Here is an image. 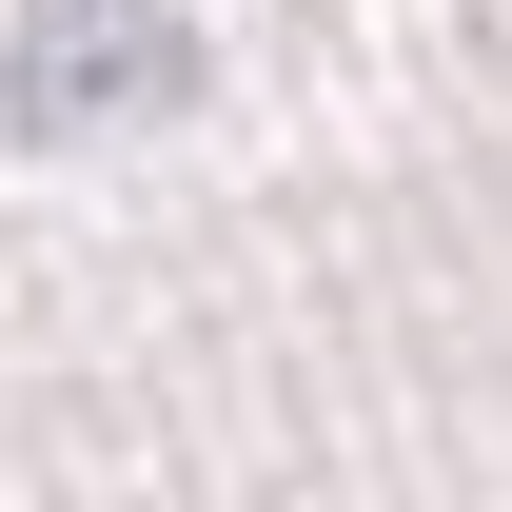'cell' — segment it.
Listing matches in <instances>:
<instances>
[{
  "label": "cell",
  "mask_w": 512,
  "mask_h": 512,
  "mask_svg": "<svg viewBox=\"0 0 512 512\" xmlns=\"http://www.w3.org/2000/svg\"><path fill=\"white\" fill-rule=\"evenodd\" d=\"M178 79H197V40L158 0H60V20L0 40V158H20V138H79V119H138V99H178Z\"/></svg>",
  "instance_id": "cell-1"
}]
</instances>
